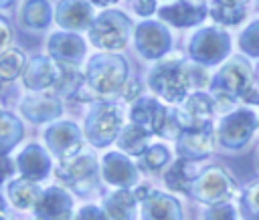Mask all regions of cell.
I'll list each match as a JSON object with an SVG mask.
<instances>
[{"label": "cell", "mask_w": 259, "mask_h": 220, "mask_svg": "<svg viewBox=\"0 0 259 220\" xmlns=\"http://www.w3.org/2000/svg\"><path fill=\"white\" fill-rule=\"evenodd\" d=\"M127 75L125 61L115 54L93 57L87 67V85L97 97H113Z\"/></svg>", "instance_id": "cell-1"}, {"label": "cell", "mask_w": 259, "mask_h": 220, "mask_svg": "<svg viewBox=\"0 0 259 220\" xmlns=\"http://www.w3.org/2000/svg\"><path fill=\"white\" fill-rule=\"evenodd\" d=\"M192 85V71L178 59L158 63L150 73V87L166 101H180Z\"/></svg>", "instance_id": "cell-2"}, {"label": "cell", "mask_w": 259, "mask_h": 220, "mask_svg": "<svg viewBox=\"0 0 259 220\" xmlns=\"http://www.w3.org/2000/svg\"><path fill=\"white\" fill-rule=\"evenodd\" d=\"M130 18L117 10L101 12L97 18H93L89 26V40L97 48L105 50H117L123 48L130 36Z\"/></svg>", "instance_id": "cell-3"}, {"label": "cell", "mask_w": 259, "mask_h": 220, "mask_svg": "<svg viewBox=\"0 0 259 220\" xmlns=\"http://www.w3.org/2000/svg\"><path fill=\"white\" fill-rule=\"evenodd\" d=\"M132 123L144 127L150 133H158V135H166V137L172 135L170 129H168L170 125L172 127H180L174 113L170 115L158 101L148 99V97L140 99L132 107Z\"/></svg>", "instance_id": "cell-4"}, {"label": "cell", "mask_w": 259, "mask_h": 220, "mask_svg": "<svg viewBox=\"0 0 259 220\" xmlns=\"http://www.w3.org/2000/svg\"><path fill=\"white\" fill-rule=\"evenodd\" d=\"M85 123H87V137L93 141V145H107L115 137L121 125V113L115 105L99 103L87 115Z\"/></svg>", "instance_id": "cell-5"}, {"label": "cell", "mask_w": 259, "mask_h": 220, "mask_svg": "<svg viewBox=\"0 0 259 220\" xmlns=\"http://www.w3.org/2000/svg\"><path fill=\"white\" fill-rule=\"evenodd\" d=\"M214 111V103L204 93L190 95L184 105L174 113L180 129L184 131H206L210 127V117Z\"/></svg>", "instance_id": "cell-6"}, {"label": "cell", "mask_w": 259, "mask_h": 220, "mask_svg": "<svg viewBox=\"0 0 259 220\" xmlns=\"http://www.w3.org/2000/svg\"><path fill=\"white\" fill-rule=\"evenodd\" d=\"M227 52H229V36H227V32H223L219 28H202L190 40L192 59H196L204 65L219 63Z\"/></svg>", "instance_id": "cell-7"}, {"label": "cell", "mask_w": 259, "mask_h": 220, "mask_svg": "<svg viewBox=\"0 0 259 220\" xmlns=\"http://www.w3.org/2000/svg\"><path fill=\"white\" fill-rule=\"evenodd\" d=\"M217 81L212 83V91L214 93H223L229 97H237L241 95L249 83H251V67L247 65L245 59L235 57L227 67H223L221 75L214 77Z\"/></svg>", "instance_id": "cell-8"}, {"label": "cell", "mask_w": 259, "mask_h": 220, "mask_svg": "<svg viewBox=\"0 0 259 220\" xmlns=\"http://www.w3.org/2000/svg\"><path fill=\"white\" fill-rule=\"evenodd\" d=\"M192 192L202 202H221V200H227L233 194V182L223 170L208 168L194 182Z\"/></svg>", "instance_id": "cell-9"}, {"label": "cell", "mask_w": 259, "mask_h": 220, "mask_svg": "<svg viewBox=\"0 0 259 220\" xmlns=\"http://www.w3.org/2000/svg\"><path fill=\"white\" fill-rule=\"evenodd\" d=\"M170 42H172V38L160 22H144L136 30L138 50L148 59H156V57L164 54L170 48Z\"/></svg>", "instance_id": "cell-10"}, {"label": "cell", "mask_w": 259, "mask_h": 220, "mask_svg": "<svg viewBox=\"0 0 259 220\" xmlns=\"http://www.w3.org/2000/svg\"><path fill=\"white\" fill-rule=\"evenodd\" d=\"M206 16V4L204 0H178L170 6L160 8V18L170 22L172 26H194L202 22Z\"/></svg>", "instance_id": "cell-11"}, {"label": "cell", "mask_w": 259, "mask_h": 220, "mask_svg": "<svg viewBox=\"0 0 259 220\" xmlns=\"http://www.w3.org/2000/svg\"><path fill=\"white\" fill-rule=\"evenodd\" d=\"M255 129V115L247 109H241L229 115L221 125V141L227 147H241Z\"/></svg>", "instance_id": "cell-12"}, {"label": "cell", "mask_w": 259, "mask_h": 220, "mask_svg": "<svg viewBox=\"0 0 259 220\" xmlns=\"http://www.w3.org/2000/svg\"><path fill=\"white\" fill-rule=\"evenodd\" d=\"M57 176L65 184L77 190H83V184H89V180H93L95 176V157L93 155H71L61 161V166L57 168Z\"/></svg>", "instance_id": "cell-13"}, {"label": "cell", "mask_w": 259, "mask_h": 220, "mask_svg": "<svg viewBox=\"0 0 259 220\" xmlns=\"http://www.w3.org/2000/svg\"><path fill=\"white\" fill-rule=\"evenodd\" d=\"M55 18L63 28L83 30L93 22V8L87 0H61Z\"/></svg>", "instance_id": "cell-14"}, {"label": "cell", "mask_w": 259, "mask_h": 220, "mask_svg": "<svg viewBox=\"0 0 259 220\" xmlns=\"http://www.w3.org/2000/svg\"><path fill=\"white\" fill-rule=\"evenodd\" d=\"M61 65L45 57H34L24 69V85L30 89H49L59 83Z\"/></svg>", "instance_id": "cell-15"}, {"label": "cell", "mask_w": 259, "mask_h": 220, "mask_svg": "<svg viewBox=\"0 0 259 220\" xmlns=\"http://www.w3.org/2000/svg\"><path fill=\"white\" fill-rule=\"evenodd\" d=\"M49 52L59 65H75L85 54V42L73 32H57L49 40Z\"/></svg>", "instance_id": "cell-16"}, {"label": "cell", "mask_w": 259, "mask_h": 220, "mask_svg": "<svg viewBox=\"0 0 259 220\" xmlns=\"http://www.w3.org/2000/svg\"><path fill=\"white\" fill-rule=\"evenodd\" d=\"M47 143H49V147L61 157V159H67V157H71V155H75L77 153V149H79V131H77V125H73V123H69V121H65V123H57V125H53L49 131H47Z\"/></svg>", "instance_id": "cell-17"}, {"label": "cell", "mask_w": 259, "mask_h": 220, "mask_svg": "<svg viewBox=\"0 0 259 220\" xmlns=\"http://www.w3.org/2000/svg\"><path fill=\"white\" fill-rule=\"evenodd\" d=\"M36 216L38 220H69L71 198L59 188H49L36 202Z\"/></svg>", "instance_id": "cell-18"}, {"label": "cell", "mask_w": 259, "mask_h": 220, "mask_svg": "<svg viewBox=\"0 0 259 220\" xmlns=\"http://www.w3.org/2000/svg\"><path fill=\"white\" fill-rule=\"evenodd\" d=\"M22 113L32 121H49L61 115V103L53 95H32L22 101Z\"/></svg>", "instance_id": "cell-19"}, {"label": "cell", "mask_w": 259, "mask_h": 220, "mask_svg": "<svg viewBox=\"0 0 259 220\" xmlns=\"http://www.w3.org/2000/svg\"><path fill=\"white\" fill-rule=\"evenodd\" d=\"M103 176L109 184L115 186H130L136 182V170L132 161H127L119 153H109L103 157Z\"/></svg>", "instance_id": "cell-20"}, {"label": "cell", "mask_w": 259, "mask_h": 220, "mask_svg": "<svg viewBox=\"0 0 259 220\" xmlns=\"http://www.w3.org/2000/svg\"><path fill=\"white\" fill-rule=\"evenodd\" d=\"M178 149L186 159H198L210 153L212 139L208 129L206 131H184L178 137Z\"/></svg>", "instance_id": "cell-21"}, {"label": "cell", "mask_w": 259, "mask_h": 220, "mask_svg": "<svg viewBox=\"0 0 259 220\" xmlns=\"http://www.w3.org/2000/svg\"><path fill=\"white\" fill-rule=\"evenodd\" d=\"M18 166H20V172L24 174V178L34 182V180H40V178L47 176V172H49V157L45 155V151L38 145H28L20 153Z\"/></svg>", "instance_id": "cell-22"}, {"label": "cell", "mask_w": 259, "mask_h": 220, "mask_svg": "<svg viewBox=\"0 0 259 220\" xmlns=\"http://www.w3.org/2000/svg\"><path fill=\"white\" fill-rule=\"evenodd\" d=\"M144 220H180L178 204L162 194H152L146 202Z\"/></svg>", "instance_id": "cell-23"}, {"label": "cell", "mask_w": 259, "mask_h": 220, "mask_svg": "<svg viewBox=\"0 0 259 220\" xmlns=\"http://www.w3.org/2000/svg\"><path fill=\"white\" fill-rule=\"evenodd\" d=\"M249 0H212L210 16L221 24H239L245 18V6Z\"/></svg>", "instance_id": "cell-24"}, {"label": "cell", "mask_w": 259, "mask_h": 220, "mask_svg": "<svg viewBox=\"0 0 259 220\" xmlns=\"http://www.w3.org/2000/svg\"><path fill=\"white\" fill-rule=\"evenodd\" d=\"M103 208L107 220H134V196L125 190L111 194L103 202Z\"/></svg>", "instance_id": "cell-25"}, {"label": "cell", "mask_w": 259, "mask_h": 220, "mask_svg": "<svg viewBox=\"0 0 259 220\" xmlns=\"http://www.w3.org/2000/svg\"><path fill=\"white\" fill-rule=\"evenodd\" d=\"M51 20V6L47 0H26L22 6V22L28 28H45Z\"/></svg>", "instance_id": "cell-26"}, {"label": "cell", "mask_w": 259, "mask_h": 220, "mask_svg": "<svg viewBox=\"0 0 259 220\" xmlns=\"http://www.w3.org/2000/svg\"><path fill=\"white\" fill-rule=\"evenodd\" d=\"M148 137H150V131H146L144 127L140 125H127L121 135H119V147L127 153H144L148 149Z\"/></svg>", "instance_id": "cell-27"}, {"label": "cell", "mask_w": 259, "mask_h": 220, "mask_svg": "<svg viewBox=\"0 0 259 220\" xmlns=\"http://www.w3.org/2000/svg\"><path fill=\"white\" fill-rule=\"evenodd\" d=\"M40 196L42 194L30 180H18V182L10 184V200L18 208H30L32 204H36L40 200Z\"/></svg>", "instance_id": "cell-28"}, {"label": "cell", "mask_w": 259, "mask_h": 220, "mask_svg": "<svg viewBox=\"0 0 259 220\" xmlns=\"http://www.w3.org/2000/svg\"><path fill=\"white\" fill-rule=\"evenodd\" d=\"M18 137H20V123L10 113H4L0 109V153L8 151Z\"/></svg>", "instance_id": "cell-29"}, {"label": "cell", "mask_w": 259, "mask_h": 220, "mask_svg": "<svg viewBox=\"0 0 259 220\" xmlns=\"http://www.w3.org/2000/svg\"><path fill=\"white\" fill-rule=\"evenodd\" d=\"M192 182V174H190V166H188V159H178L170 172L166 174V184L168 188L172 190H178V192H186L188 186Z\"/></svg>", "instance_id": "cell-30"}, {"label": "cell", "mask_w": 259, "mask_h": 220, "mask_svg": "<svg viewBox=\"0 0 259 220\" xmlns=\"http://www.w3.org/2000/svg\"><path fill=\"white\" fill-rule=\"evenodd\" d=\"M24 67V54L20 50L8 48L0 54V81L14 79Z\"/></svg>", "instance_id": "cell-31"}, {"label": "cell", "mask_w": 259, "mask_h": 220, "mask_svg": "<svg viewBox=\"0 0 259 220\" xmlns=\"http://www.w3.org/2000/svg\"><path fill=\"white\" fill-rule=\"evenodd\" d=\"M239 44H241V48H243L245 52H249L251 57H259V20L251 22V24L243 30V34H241V38H239Z\"/></svg>", "instance_id": "cell-32"}, {"label": "cell", "mask_w": 259, "mask_h": 220, "mask_svg": "<svg viewBox=\"0 0 259 220\" xmlns=\"http://www.w3.org/2000/svg\"><path fill=\"white\" fill-rule=\"evenodd\" d=\"M168 161V149L164 145H152L144 151V166L150 170H158Z\"/></svg>", "instance_id": "cell-33"}, {"label": "cell", "mask_w": 259, "mask_h": 220, "mask_svg": "<svg viewBox=\"0 0 259 220\" xmlns=\"http://www.w3.org/2000/svg\"><path fill=\"white\" fill-rule=\"evenodd\" d=\"M206 220H235V212L231 206H214L212 210H208Z\"/></svg>", "instance_id": "cell-34"}, {"label": "cell", "mask_w": 259, "mask_h": 220, "mask_svg": "<svg viewBox=\"0 0 259 220\" xmlns=\"http://www.w3.org/2000/svg\"><path fill=\"white\" fill-rule=\"evenodd\" d=\"M75 220H105V214L101 210H97L95 206H85Z\"/></svg>", "instance_id": "cell-35"}, {"label": "cell", "mask_w": 259, "mask_h": 220, "mask_svg": "<svg viewBox=\"0 0 259 220\" xmlns=\"http://www.w3.org/2000/svg\"><path fill=\"white\" fill-rule=\"evenodd\" d=\"M134 8L140 16H150L156 10V0H134Z\"/></svg>", "instance_id": "cell-36"}, {"label": "cell", "mask_w": 259, "mask_h": 220, "mask_svg": "<svg viewBox=\"0 0 259 220\" xmlns=\"http://www.w3.org/2000/svg\"><path fill=\"white\" fill-rule=\"evenodd\" d=\"M10 38H12L10 24H8V20H6V18H2V16H0V52L6 48V44L10 42Z\"/></svg>", "instance_id": "cell-37"}, {"label": "cell", "mask_w": 259, "mask_h": 220, "mask_svg": "<svg viewBox=\"0 0 259 220\" xmlns=\"http://www.w3.org/2000/svg\"><path fill=\"white\" fill-rule=\"evenodd\" d=\"M247 202L253 206L255 212H259V184H255L253 188H249V192H247Z\"/></svg>", "instance_id": "cell-38"}, {"label": "cell", "mask_w": 259, "mask_h": 220, "mask_svg": "<svg viewBox=\"0 0 259 220\" xmlns=\"http://www.w3.org/2000/svg\"><path fill=\"white\" fill-rule=\"evenodd\" d=\"M12 172V163L8 157H0V184L6 180V176H10Z\"/></svg>", "instance_id": "cell-39"}, {"label": "cell", "mask_w": 259, "mask_h": 220, "mask_svg": "<svg viewBox=\"0 0 259 220\" xmlns=\"http://www.w3.org/2000/svg\"><path fill=\"white\" fill-rule=\"evenodd\" d=\"M241 97H243L245 101H251V103H259V91H255L253 87H247V89L241 93Z\"/></svg>", "instance_id": "cell-40"}, {"label": "cell", "mask_w": 259, "mask_h": 220, "mask_svg": "<svg viewBox=\"0 0 259 220\" xmlns=\"http://www.w3.org/2000/svg\"><path fill=\"white\" fill-rule=\"evenodd\" d=\"M138 93H140V83L132 81L130 83V89L125 91V99H134V97H138Z\"/></svg>", "instance_id": "cell-41"}, {"label": "cell", "mask_w": 259, "mask_h": 220, "mask_svg": "<svg viewBox=\"0 0 259 220\" xmlns=\"http://www.w3.org/2000/svg\"><path fill=\"white\" fill-rule=\"evenodd\" d=\"M117 0H93V4L97 6H109V4H115Z\"/></svg>", "instance_id": "cell-42"}, {"label": "cell", "mask_w": 259, "mask_h": 220, "mask_svg": "<svg viewBox=\"0 0 259 220\" xmlns=\"http://www.w3.org/2000/svg\"><path fill=\"white\" fill-rule=\"evenodd\" d=\"M14 0H0V8H4V6H10Z\"/></svg>", "instance_id": "cell-43"}, {"label": "cell", "mask_w": 259, "mask_h": 220, "mask_svg": "<svg viewBox=\"0 0 259 220\" xmlns=\"http://www.w3.org/2000/svg\"><path fill=\"white\" fill-rule=\"evenodd\" d=\"M4 218V204H2V200H0V220Z\"/></svg>", "instance_id": "cell-44"}]
</instances>
